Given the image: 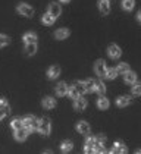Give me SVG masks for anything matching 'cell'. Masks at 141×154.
Here are the masks:
<instances>
[{
	"instance_id": "cell-30",
	"label": "cell",
	"mask_w": 141,
	"mask_h": 154,
	"mask_svg": "<svg viewBox=\"0 0 141 154\" xmlns=\"http://www.w3.org/2000/svg\"><path fill=\"white\" fill-rule=\"evenodd\" d=\"M66 94L69 95L70 98H74V100H75L77 97H80V93L77 91V88H75L74 85H72V87H69V88H68V93H66Z\"/></svg>"
},
{
	"instance_id": "cell-21",
	"label": "cell",
	"mask_w": 141,
	"mask_h": 154,
	"mask_svg": "<svg viewBox=\"0 0 141 154\" xmlns=\"http://www.w3.org/2000/svg\"><path fill=\"white\" fill-rule=\"evenodd\" d=\"M94 91L103 95V94H105V91H106L105 84L102 82V81H96V84H94Z\"/></svg>"
},
{
	"instance_id": "cell-26",
	"label": "cell",
	"mask_w": 141,
	"mask_h": 154,
	"mask_svg": "<svg viewBox=\"0 0 141 154\" xmlns=\"http://www.w3.org/2000/svg\"><path fill=\"white\" fill-rule=\"evenodd\" d=\"M94 84H96L94 79H87V81L84 82V85H85V91H87V93H94Z\"/></svg>"
},
{
	"instance_id": "cell-8",
	"label": "cell",
	"mask_w": 141,
	"mask_h": 154,
	"mask_svg": "<svg viewBox=\"0 0 141 154\" xmlns=\"http://www.w3.org/2000/svg\"><path fill=\"white\" fill-rule=\"evenodd\" d=\"M28 134H30V131L22 126V128H19V129L15 131V138H16L18 141H24V140H27Z\"/></svg>"
},
{
	"instance_id": "cell-32",
	"label": "cell",
	"mask_w": 141,
	"mask_h": 154,
	"mask_svg": "<svg viewBox=\"0 0 141 154\" xmlns=\"http://www.w3.org/2000/svg\"><path fill=\"white\" fill-rule=\"evenodd\" d=\"M134 95H141V82H134V87L131 88Z\"/></svg>"
},
{
	"instance_id": "cell-10",
	"label": "cell",
	"mask_w": 141,
	"mask_h": 154,
	"mask_svg": "<svg viewBox=\"0 0 141 154\" xmlns=\"http://www.w3.org/2000/svg\"><path fill=\"white\" fill-rule=\"evenodd\" d=\"M74 107H75V110H78V112H81V110H84L85 107H87V100L84 98V97H77L75 98V104H74Z\"/></svg>"
},
{
	"instance_id": "cell-19",
	"label": "cell",
	"mask_w": 141,
	"mask_h": 154,
	"mask_svg": "<svg viewBox=\"0 0 141 154\" xmlns=\"http://www.w3.org/2000/svg\"><path fill=\"white\" fill-rule=\"evenodd\" d=\"M25 53L28 56H33L37 53V43H30V44H25Z\"/></svg>"
},
{
	"instance_id": "cell-12",
	"label": "cell",
	"mask_w": 141,
	"mask_h": 154,
	"mask_svg": "<svg viewBox=\"0 0 141 154\" xmlns=\"http://www.w3.org/2000/svg\"><path fill=\"white\" fill-rule=\"evenodd\" d=\"M99 9L103 15H107L110 12V2L109 0H100L99 2Z\"/></svg>"
},
{
	"instance_id": "cell-2",
	"label": "cell",
	"mask_w": 141,
	"mask_h": 154,
	"mask_svg": "<svg viewBox=\"0 0 141 154\" xmlns=\"http://www.w3.org/2000/svg\"><path fill=\"white\" fill-rule=\"evenodd\" d=\"M50 129H52V125H50V120L47 118H43L38 120V132L41 135H49L50 134Z\"/></svg>"
},
{
	"instance_id": "cell-18",
	"label": "cell",
	"mask_w": 141,
	"mask_h": 154,
	"mask_svg": "<svg viewBox=\"0 0 141 154\" xmlns=\"http://www.w3.org/2000/svg\"><path fill=\"white\" fill-rule=\"evenodd\" d=\"M43 107L44 109H53V107H56V100L53 97H46L43 100Z\"/></svg>"
},
{
	"instance_id": "cell-11",
	"label": "cell",
	"mask_w": 141,
	"mask_h": 154,
	"mask_svg": "<svg viewBox=\"0 0 141 154\" xmlns=\"http://www.w3.org/2000/svg\"><path fill=\"white\" fill-rule=\"evenodd\" d=\"M128 150H127V147H125V144L121 141H116L115 144H113V148H112V151L110 153L116 154V153H127Z\"/></svg>"
},
{
	"instance_id": "cell-14",
	"label": "cell",
	"mask_w": 141,
	"mask_h": 154,
	"mask_svg": "<svg viewBox=\"0 0 141 154\" xmlns=\"http://www.w3.org/2000/svg\"><path fill=\"white\" fill-rule=\"evenodd\" d=\"M124 75H125V76H124V79H125V82L127 84H134L135 81H137V75H135V72L127 71Z\"/></svg>"
},
{
	"instance_id": "cell-31",
	"label": "cell",
	"mask_w": 141,
	"mask_h": 154,
	"mask_svg": "<svg viewBox=\"0 0 141 154\" xmlns=\"http://www.w3.org/2000/svg\"><path fill=\"white\" fill-rule=\"evenodd\" d=\"M116 76H118L116 69H106V75H105V78H107V79H115Z\"/></svg>"
},
{
	"instance_id": "cell-25",
	"label": "cell",
	"mask_w": 141,
	"mask_h": 154,
	"mask_svg": "<svg viewBox=\"0 0 141 154\" xmlns=\"http://www.w3.org/2000/svg\"><path fill=\"white\" fill-rule=\"evenodd\" d=\"M72 147H74V145H72V142L66 140V141L62 142V145H60V150H62L63 153H69L70 150H72Z\"/></svg>"
},
{
	"instance_id": "cell-29",
	"label": "cell",
	"mask_w": 141,
	"mask_h": 154,
	"mask_svg": "<svg viewBox=\"0 0 141 154\" xmlns=\"http://www.w3.org/2000/svg\"><path fill=\"white\" fill-rule=\"evenodd\" d=\"M11 126L13 128V129L16 131V129H19V128H22L24 125H22V119H19V118H16V119H13L11 122Z\"/></svg>"
},
{
	"instance_id": "cell-22",
	"label": "cell",
	"mask_w": 141,
	"mask_h": 154,
	"mask_svg": "<svg viewBox=\"0 0 141 154\" xmlns=\"http://www.w3.org/2000/svg\"><path fill=\"white\" fill-rule=\"evenodd\" d=\"M135 6V0H122V8L125 11H132Z\"/></svg>"
},
{
	"instance_id": "cell-36",
	"label": "cell",
	"mask_w": 141,
	"mask_h": 154,
	"mask_svg": "<svg viewBox=\"0 0 141 154\" xmlns=\"http://www.w3.org/2000/svg\"><path fill=\"white\" fill-rule=\"evenodd\" d=\"M137 18H138V22H140V24H141V11H140V12H138V15H137Z\"/></svg>"
},
{
	"instance_id": "cell-33",
	"label": "cell",
	"mask_w": 141,
	"mask_h": 154,
	"mask_svg": "<svg viewBox=\"0 0 141 154\" xmlns=\"http://www.w3.org/2000/svg\"><path fill=\"white\" fill-rule=\"evenodd\" d=\"M11 43V38L8 35H5V34H0V47H5V46H8Z\"/></svg>"
},
{
	"instance_id": "cell-9",
	"label": "cell",
	"mask_w": 141,
	"mask_h": 154,
	"mask_svg": "<svg viewBox=\"0 0 141 154\" xmlns=\"http://www.w3.org/2000/svg\"><path fill=\"white\" fill-rule=\"evenodd\" d=\"M49 13H50V15H53L55 18L60 16V13H62V8H60V5H59V3H52V5L49 6Z\"/></svg>"
},
{
	"instance_id": "cell-28",
	"label": "cell",
	"mask_w": 141,
	"mask_h": 154,
	"mask_svg": "<svg viewBox=\"0 0 141 154\" xmlns=\"http://www.w3.org/2000/svg\"><path fill=\"white\" fill-rule=\"evenodd\" d=\"M0 109H2L6 115H9V112H11V106L8 104V101H6L5 98H0Z\"/></svg>"
},
{
	"instance_id": "cell-1",
	"label": "cell",
	"mask_w": 141,
	"mask_h": 154,
	"mask_svg": "<svg viewBox=\"0 0 141 154\" xmlns=\"http://www.w3.org/2000/svg\"><path fill=\"white\" fill-rule=\"evenodd\" d=\"M22 125L24 128H27L28 131H37L38 129V120L35 116L33 115H28V116H25L22 119Z\"/></svg>"
},
{
	"instance_id": "cell-3",
	"label": "cell",
	"mask_w": 141,
	"mask_h": 154,
	"mask_svg": "<svg viewBox=\"0 0 141 154\" xmlns=\"http://www.w3.org/2000/svg\"><path fill=\"white\" fill-rule=\"evenodd\" d=\"M84 151L88 154L97 153V144H96V138H94V137H88V138H87L85 145H84Z\"/></svg>"
},
{
	"instance_id": "cell-7",
	"label": "cell",
	"mask_w": 141,
	"mask_h": 154,
	"mask_svg": "<svg viewBox=\"0 0 141 154\" xmlns=\"http://www.w3.org/2000/svg\"><path fill=\"white\" fill-rule=\"evenodd\" d=\"M77 131H78L80 134H82V135H88V134L91 132V128H90V125H88L87 122L81 120V122L77 123Z\"/></svg>"
},
{
	"instance_id": "cell-24",
	"label": "cell",
	"mask_w": 141,
	"mask_h": 154,
	"mask_svg": "<svg viewBox=\"0 0 141 154\" xmlns=\"http://www.w3.org/2000/svg\"><path fill=\"white\" fill-rule=\"evenodd\" d=\"M97 106H99V109H102V110H105V109H107L109 107V100L106 98V97H100L99 98V101H97Z\"/></svg>"
},
{
	"instance_id": "cell-23",
	"label": "cell",
	"mask_w": 141,
	"mask_h": 154,
	"mask_svg": "<svg viewBox=\"0 0 141 154\" xmlns=\"http://www.w3.org/2000/svg\"><path fill=\"white\" fill-rule=\"evenodd\" d=\"M24 41H25V44H30V43H37V35L33 34V32H28V34H25L24 35Z\"/></svg>"
},
{
	"instance_id": "cell-4",
	"label": "cell",
	"mask_w": 141,
	"mask_h": 154,
	"mask_svg": "<svg viewBox=\"0 0 141 154\" xmlns=\"http://www.w3.org/2000/svg\"><path fill=\"white\" fill-rule=\"evenodd\" d=\"M18 12L24 15V16H27V18H31L34 15V9L30 5H27V3H19L18 5Z\"/></svg>"
},
{
	"instance_id": "cell-37",
	"label": "cell",
	"mask_w": 141,
	"mask_h": 154,
	"mask_svg": "<svg viewBox=\"0 0 141 154\" xmlns=\"http://www.w3.org/2000/svg\"><path fill=\"white\" fill-rule=\"evenodd\" d=\"M60 2H63V3H68V2H69V0H60Z\"/></svg>"
},
{
	"instance_id": "cell-6",
	"label": "cell",
	"mask_w": 141,
	"mask_h": 154,
	"mask_svg": "<svg viewBox=\"0 0 141 154\" xmlns=\"http://www.w3.org/2000/svg\"><path fill=\"white\" fill-rule=\"evenodd\" d=\"M107 53H109V56H110L112 59H119L121 54H122L121 48L118 47L116 44H110V46L107 47Z\"/></svg>"
},
{
	"instance_id": "cell-13",
	"label": "cell",
	"mask_w": 141,
	"mask_h": 154,
	"mask_svg": "<svg viewBox=\"0 0 141 154\" xmlns=\"http://www.w3.org/2000/svg\"><path fill=\"white\" fill-rule=\"evenodd\" d=\"M129 103H131V97L129 95H121V97H118V100H116V104L119 107L128 106Z\"/></svg>"
},
{
	"instance_id": "cell-20",
	"label": "cell",
	"mask_w": 141,
	"mask_h": 154,
	"mask_svg": "<svg viewBox=\"0 0 141 154\" xmlns=\"http://www.w3.org/2000/svg\"><path fill=\"white\" fill-rule=\"evenodd\" d=\"M55 21H56V18H55L53 15H50L49 12L43 15V24L44 25H53L55 24Z\"/></svg>"
},
{
	"instance_id": "cell-15",
	"label": "cell",
	"mask_w": 141,
	"mask_h": 154,
	"mask_svg": "<svg viewBox=\"0 0 141 154\" xmlns=\"http://www.w3.org/2000/svg\"><path fill=\"white\" fill-rule=\"evenodd\" d=\"M55 37H56L58 40H65V38L69 37V31H68L66 28H59L58 31L55 32Z\"/></svg>"
},
{
	"instance_id": "cell-16",
	"label": "cell",
	"mask_w": 141,
	"mask_h": 154,
	"mask_svg": "<svg viewBox=\"0 0 141 154\" xmlns=\"http://www.w3.org/2000/svg\"><path fill=\"white\" fill-rule=\"evenodd\" d=\"M66 93H68V85L65 82H59L56 85V94L62 97V95H66Z\"/></svg>"
},
{
	"instance_id": "cell-27",
	"label": "cell",
	"mask_w": 141,
	"mask_h": 154,
	"mask_svg": "<svg viewBox=\"0 0 141 154\" xmlns=\"http://www.w3.org/2000/svg\"><path fill=\"white\" fill-rule=\"evenodd\" d=\"M74 87L77 88V91L80 93V95L85 94L87 91H85V85H84V82H81V81H77V82L74 84Z\"/></svg>"
},
{
	"instance_id": "cell-17",
	"label": "cell",
	"mask_w": 141,
	"mask_h": 154,
	"mask_svg": "<svg viewBox=\"0 0 141 154\" xmlns=\"http://www.w3.org/2000/svg\"><path fill=\"white\" fill-rule=\"evenodd\" d=\"M59 73H60V68L59 66H52L49 71H47V76L50 78V79H55V78H58Z\"/></svg>"
},
{
	"instance_id": "cell-35",
	"label": "cell",
	"mask_w": 141,
	"mask_h": 154,
	"mask_svg": "<svg viewBox=\"0 0 141 154\" xmlns=\"http://www.w3.org/2000/svg\"><path fill=\"white\" fill-rule=\"evenodd\" d=\"M5 116H6V113H5V112H3V110L0 109V120H2V119L5 118Z\"/></svg>"
},
{
	"instance_id": "cell-34",
	"label": "cell",
	"mask_w": 141,
	"mask_h": 154,
	"mask_svg": "<svg viewBox=\"0 0 141 154\" xmlns=\"http://www.w3.org/2000/svg\"><path fill=\"white\" fill-rule=\"evenodd\" d=\"M127 71H129V68H128L127 63H119V65H118V68H116L118 73H125Z\"/></svg>"
},
{
	"instance_id": "cell-5",
	"label": "cell",
	"mask_w": 141,
	"mask_h": 154,
	"mask_svg": "<svg viewBox=\"0 0 141 154\" xmlns=\"http://www.w3.org/2000/svg\"><path fill=\"white\" fill-rule=\"evenodd\" d=\"M106 63H105V60H97L96 62V65H94V71H96V73L100 76V78H105V75H106Z\"/></svg>"
}]
</instances>
